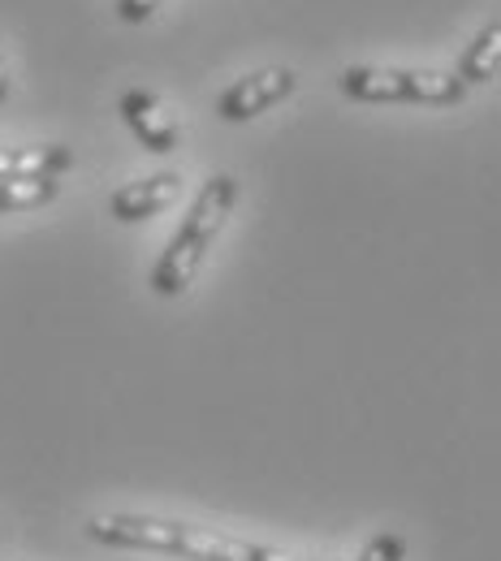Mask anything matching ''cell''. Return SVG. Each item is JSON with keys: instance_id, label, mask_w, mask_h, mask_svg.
I'll return each mask as SVG.
<instances>
[{"instance_id": "30bf717a", "label": "cell", "mask_w": 501, "mask_h": 561, "mask_svg": "<svg viewBox=\"0 0 501 561\" xmlns=\"http://www.w3.org/2000/svg\"><path fill=\"white\" fill-rule=\"evenodd\" d=\"M355 561H407V536H398V531H376L367 545H363V553Z\"/></svg>"}, {"instance_id": "8992f818", "label": "cell", "mask_w": 501, "mask_h": 561, "mask_svg": "<svg viewBox=\"0 0 501 561\" xmlns=\"http://www.w3.org/2000/svg\"><path fill=\"white\" fill-rule=\"evenodd\" d=\"M182 191V178L178 173H151L144 182H130L122 191L109 195V211L122 220V225H139V220H151L169 208Z\"/></svg>"}, {"instance_id": "5b68a950", "label": "cell", "mask_w": 501, "mask_h": 561, "mask_svg": "<svg viewBox=\"0 0 501 561\" xmlns=\"http://www.w3.org/2000/svg\"><path fill=\"white\" fill-rule=\"evenodd\" d=\"M117 113L126 117L130 135L144 142L147 151H156V156H169V151H178V142H182V130H178V122L164 113L160 95H151V91H144V87H135V91H126V95H122Z\"/></svg>"}, {"instance_id": "ba28073f", "label": "cell", "mask_w": 501, "mask_h": 561, "mask_svg": "<svg viewBox=\"0 0 501 561\" xmlns=\"http://www.w3.org/2000/svg\"><path fill=\"white\" fill-rule=\"evenodd\" d=\"M498 66H501V22L493 18V22L471 39V48L463 53L454 78H458L463 87H480V82H493V78H498Z\"/></svg>"}, {"instance_id": "7a4b0ae2", "label": "cell", "mask_w": 501, "mask_h": 561, "mask_svg": "<svg viewBox=\"0 0 501 561\" xmlns=\"http://www.w3.org/2000/svg\"><path fill=\"white\" fill-rule=\"evenodd\" d=\"M234 204H238V182H234L229 173H216V178H208V182L200 186V195H195V204L186 211V220L178 225V233H173L169 247L160 251V260H156V268H151V280H147L160 298L186 294V285L204 268V260H208V251H213L216 233L225 229Z\"/></svg>"}, {"instance_id": "3957f363", "label": "cell", "mask_w": 501, "mask_h": 561, "mask_svg": "<svg viewBox=\"0 0 501 561\" xmlns=\"http://www.w3.org/2000/svg\"><path fill=\"white\" fill-rule=\"evenodd\" d=\"M342 95L358 104H463L467 87L454 73L432 70H380V66H351L338 78Z\"/></svg>"}, {"instance_id": "52a82bcc", "label": "cell", "mask_w": 501, "mask_h": 561, "mask_svg": "<svg viewBox=\"0 0 501 561\" xmlns=\"http://www.w3.org/2000/svg\"><path fill=\"white\" fill-rule=\"evenodd\" d=\"M73 164V151L61 142L48 147H0V178H61Z\"/></svg>"}, {"instance_id": "6da1fadb", "label": "cell", "mask_w": 501, "mask_h": 561, "mask_svg": "<svg viewBox=\"0 0 501 561\" xmlns=\"http://www.w3.org/2000/svg\"><path fill=\"white\" fill-rule=\"evenodd\" d=\"M87 536L109 549H144V553H173L182 561H298L269 545L234 540L208 527L151 518V514H100L87 523Z\"/></svg>"}, {"instance_id": "277c9868", "label": "cell", "mask_w": 501, "mask_h": 561, "mask_svg": "<svg viewBox=\"0 0 501 561\" xmlns=\"http://www.w3.org/2000/svg\"><path fill=\"white\" fill-rule=\"evenodd\" d=\"M294 70L286 66H273V70H260V73H247V78H238L220 100H216V117L220 122H251V117H260V113H269L273 104H282L289 91H294Z\"/></svg>"}, {"instance_id": "8fae6325", "label": "cell", "mask_w": 501, "mask_h": 561, "mask_svg": "<svg viewBox=\"0 0 501 561\" xmlns=\"http://www.w3.org/2000/svg\"><path fill=\"white\" fill-rule=\"evenodd\" d=\"M156 9H160V0H117V18L122 22H135V26L147 22Z\"/></svg>"}, {"instance_id": "7c38bea8", "label": "cell", "mask_w": 501, "mask_h": 561, "mask_svg": "<svg viewBox=\"0 0 501 561\" xmlns=\"http://www.w3.org/2000/svg\"><path fill=\"white\" fill-rule=\"evenodd\" d=\"M4 95H9V70H4V53H0V104H4Z\"/></svg>"}, {"instance_id": "9c48e42d", "label": "cell", "mask_w": 501, "mask_h": 561, "mask_svg": "<svg viewBox=\"0 0 501 561\" xmlns=\"http://www.w3.org/2000/svg\"><path fill=\"white\" fill-rule=\"evenodd\" d=\"M57 191H61L57 178H0V216L44 208L57 199Z\"/></svg>"}]
</instances>
